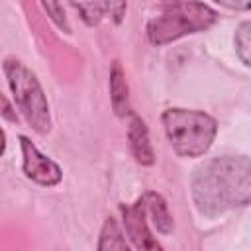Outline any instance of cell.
Listing matches in <instances>:
<instances>
[{"mask_svg": "<svg viewBox=\"0 0 251 251\" xmlns=\"http://www.w3.org/2000/svg\"><path fill=\"white\" fill-rule=\"evenodd\" d=\"M190 192L196 208L206 216H216L251 204V159L243 155H224L196 167Z\"/></svg>", "mask_w": 251, "mask_h": 251, "instance_id": "1", "label": "cell"}, {"mask_svg": "<svg viewBox=\"0 0 251 251\" xmlns=\"http://www.w3.org/2000/svg\"><path fill=\"white\" fill-rule=\"evenodd\" d=\"M165 133L180 157H200L204 155L218 131L216 120L198 110L186 108H169L161 116Z\"/></svg>", "mask_w": 251, "mask_h": 251, "instance_id": "2", "label": "cell"}, {"mask_svg": "<svg viewBox=\"0 0 251 251\" xmlns=\"http://www.w3.org/2000/svg\"><path fill=\"white\" fill-rule=\"evenodd\" d=\"M218 20L208 4L200 2H175L163 6L161 14L147 24V39L153 45H167L188 33L208 29Z\"/></svg>", "mask_w": 251, "mask_h": 251, "instance_id": "3", "label": "cell"}, {"mask_svg": "<svg viewBox=\"0 0 251 251\" xmlns=\"http://www.w3.org/2000/svg\"><path fill=\"white\" fill-rule=\"evenodd\" d=\"M4 75L8 78L10 90L14 94V102L24 114L25 122L41 135L49 133L51 129V114H49V102L45 98V92L35 78V75L18 59H6Z\"/></svg>", "mask_w": 251, "mask_h": 251, "instance_id": "4", "label": "cell"}, {"mask_svg": "<svg viewBox=\"0 0 251 251\" xmlns=\"http://www.w3.org/2000/svg\"><path fill=\"white\" fill-rule=\"evenodd\" d=\"M20 145H22V157H24V173L27 178H31L37 184L43 186H55L61 182L63 178V171L61 167L51 161L49 157H45L43 153H39V149L25 137H20Z\"/></svg>", "mask_w": 251, "mask_h": 251, "instance_id": "5", "label": "cell"}, {"mask_svg": "<svg viewBox=\"0 0 251 251\" xmlns=\"http://www.w3.org/2000/svg\"><path fill=\"white\" fill-rule=\"evenodd\" d=\"M122 212H124L126 231L131 237L137 251H163V247L157 243V239L149 231L147 214H145V208L141 204V198L131 206H124Z\"/></svg>", "mask_w": 251, "mask_h": 251, "instance_id": "6", "label": "cell"}, {"mask_svg": "<svg viewBox=\"0 0 251 251\" xmlns=\"http://www.w3.org/2000/svg\"><path fill=\"white\" fill-rule=\"evenodd\" d=\"M127 139H129V147L131 153L135 157V161L139 165H153L155 161V153H153V145L149 141V131L145 122L137 116V114H129V126H127Z\"/></svg>", "mask_w": 251, "mask_h": 251, "instance_id": "7", "label": "cell"}, {"mask_svg": "<svg viewBox=\"0 0 251 251\" xmlns=\"http://www.w3.org/2000/svg\"><path fill=\"white\" fill-rule=\"evenodd\" d=\"M141 204L145 208V214L151 218L155 229L159 233H171L173 231V218L169 214V206L165 202V198L157 192H145L141 196Z\"/></svg>", "mask_w": 251, "mask_h": 251, "instance_id": "8", "label": "cell"}, {"mask_svg": "<svg viewBox=\"0 0 251 251\" xmlns=\"http://www.w3.org/2000/svg\"><path fill=\"white\" fill-rule=\"evenodd\" d=\"M110 100H112V108H114L116 116L126 118L131 114L129 112L127 82H126V75H124L120 61H114L112 71H110Z\"/></svg>", "mask_w": 251, "mask_h": 251, "instance_id": "9", "label": "cell"}, {"mask_svg": "<svg viewBox=\"0 0 251 251\" xmlns=\"http://www.w3.org/2000/svg\"><path fill=\"white\" fill-rule=\"evenodd\" d=\"M98 251H129L126 237H124V231L114 218H108L100 229Z\"/></svg>", "mask_w": 251, "mask_h": 251, "instance_id": "10", "label": "cell"}, {"mask_svg": "<svg viewBox=\"0 0 251 251\" xmlns=\"http://www.w3.org/2000/svg\"><path fill=\"white\" fill-rule=\"evenodd\" d=\"M233 43H235V53L237 57L247 65L251 67V20L243 22L237 31H235V37H233Z\"/></svg>", "mask_w": 251, "mask_h": 251, "instance_id": "11", "label": "cell"}, {"mask_svg": "<svg viewBox=\"0 0 251 251\" xmlns=\"http://www.w3.org/2000/svg\"><path fill=\"white\" fill-rule=\"evenodd\" d=\"M73 8L80 12V18L86 25L100 24L104 12H108V2H73Z\"/></svg>", "mask_w": 251, "mask_h": 251, "instance_id": "12", "label": "cell"}, {"mask_svg": "<svg viewBox=\"0 0 251 251\" xmlns=\"http://www.w3.org/2000/svg\"><path fill=\"white\" fill-rule=\"evenodd\" d=\"M41 6H43V10L49 14V18L57 24V27L59 29H63V31H71V27H69V24H67V18H65V10H63V6L61 4H53V2H41Z\"/></svg>", "mask_w": 251, "mask_h": 251, "instance_id": "13", "label": "cell"}, {"mask_svg": "<svg viewBox=\"0 0 251 251\" xmlns=\"http://www.w3.org/2000/svg\"><path fill=\"white\" fill-rule=\"evenodd\" d=\"M108 12H110V16H114V22L120 24L122 16L126 12V4L124 2H108Z\"/></svg>", "mask_w": 251, "mask_h": 251, "instance_id": "14", "label": "cell"}, {"mask_svg": "<svg viewBox=\"0 0 251 251\" xmlns=\"http://www.w3.org/2000/svg\"><path fill=\"white\" fill-rule=\"evenodd\" d=\"M218 4L220 6H224V8H229V10H251V2H226V0H218Z\"/></svg>", "mask_w": 251, "mask_h": 251, "instance_id": "15", "label": "cell"}, {"mask_svg": "<svg viewBox=\"0 0 251 251\" xmlns=\"http://www.w3.org/2000/svg\"><path fill=\"white\" fill-rule=\"evenodd\" d=\"M2 102H4L2 116H4V118H8V120H12V122H16L18 118H16V114H12V112H10V104H8V100H6V98H2Z\"/></svg>", "mask_w": 251, "mask_h": 251, "instance_id": "16", "label": "cell"}]
</instances>
